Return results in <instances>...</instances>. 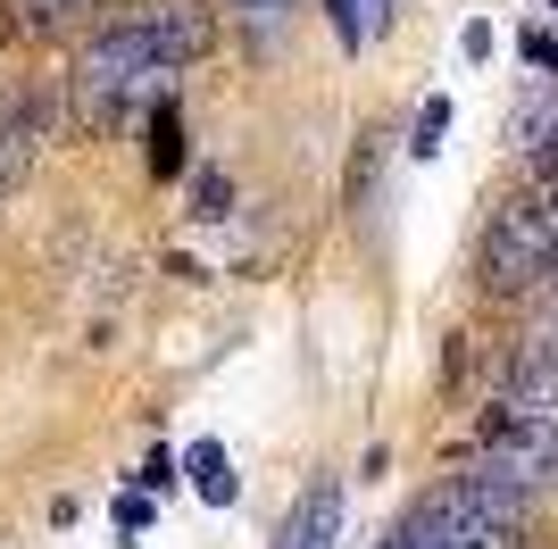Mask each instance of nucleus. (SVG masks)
I'll return each mask as SVG.
<instances>
[{"label":"nucleus","mask_w":558,"mask_h":549,"mask_svg":"<svg viewBox=\"0 0 558 549\" xmlns=\"http://www.w3.org/2000/svg\"><path fill=\"white\" fill-rule=\"evenodd\" d=\"M217 42V17L201 0H150V9H125L93 34V50L75 59V100L84 117H109L117 100H134V91H159V75L192 68V59H209Z\"/></svg>","instance_id":"nucleus-1"},{"label":"nucleus","mask_w":558,"mask_h":549,"mask_svg":"<svg viewBox=\"0 0 558 549\" xmlns=\"http://www.w3.org/2000/svg\"><path fill=\"white\" fill-rule=\"evenodd\" d=\"M525 500H534V491H517L500 466H475V475L434 483V491L392 525L384 549H517Z\"/></svg>","instance_id":"nucleus-2"},{"label":"nucleus","mask_w":558,"mask_h":549,"mask_svg":"<svg viewBox=\"0 0 558 549\" xmlns=\"http://www.w3.org/2000/svg\"><path fill=\"white\" fill-rule=\"evenodd\" d=\"M475 434H484V466H500L517 491H558V416L500 400V408H484Z\"/></svg>","instance_id":"nucleus-3"},{"label":"nucleus","mask_w":558,"mask_h":549,"mask_svg":"<svg viewBox=\"0 0 558 549\" xmlns=\"http://www.w3.org/2000/svg\"><path fill=\"white\" fill-rule=\"evenodd\" d=\"M333 541H342V483L317 475L301 500H292V516L276 525V549H333Z\"/></svg>","instance_id":"nucleus-4"},{"label":"nucleus","mask_w":558,"mask_h":549,"mask_svg":"<svg viewBox=\"0 0 558 549\" xmlns=\"http://www.w3.org/2000/svg\"><path fill=\"white\" fill-rule=\"evenodd\" d=\"M43 125H50V109L34 100V91L0 109V200L25 183V167H34V150H43Z\"/></svg>","instance_id":"nucleus-5"},{"label":"nucleus","mask_w":558,"mask_h":549,"mask_svg":"<svg viewBox=\"0 0 558 549\" xmlns=\"http://www.w3.org/2000/svg\"><path fill=\"white\" fill-rule=\"evenodd\" d=\"M184 475H192V491H201L209 508H233V491H242V475H233L226 441H192V450H184Z\"/></svg>","instance_id":"nucleus-6"},{"label":"nucleus","mask_w":558,"mask_h":549,"mask_svg":"<svg viewBox=\"0 0 558 549\" xmlns=\"http://www.w3.org/2000/svg\"><path fill=\"white\" fill-rule=\"evenodd\" d=\"M326 9H333V34H342L350 50H367V42L392 34V0H326Z\"/></svg>","instance_id":"nucleus-7"},{"label":"nucleus","mask_w":558,"mask_h":549,"mask_svg":"<svg viewBox=\"0 0 558 549\" xmlns=\"http://www.w3.org/2000/svg\"><path fill=\"white\" fill-rule=\"evenodd\" d=\"M150 175H184V125H175V109L159 100V117H150Z\"/></svg>","instance_id":"nucleus-8"},{"label":"nucleus","mask_w":558,"mask_h":549,"mask_svg":"<svg viewBox=\"0 0 558 549\" xmlns=\"http://www.w3.org/2000/svg\"><path fill=\"white\" fill-rule=\"evenodd\" d=\"M75 9H100V0H9V25H59Z\"/></svg>","instance_id":"nucleus-9"},{"label":"nucleus","mask_w":558,"mask_h":549,"mask_svg":"<svg viewBox=\"0 0 558 549\" xmlns=\"http://www.w3.org/2000/svg\"><path fill=\"white\" fill-rule=\"evenodd\" d=\"M442 134H450V100H425V109H417V142H409V150H417V159H434V150H442Z\"/></svg>","instance_id":"nucleus-10"},{"label":"nucleus","mask_w":558,"mask_h":549,"mask_svg":"<svg viewBox=\"0 0 558 549\" xmlns=\"http://www.w3.org/2000/svg\"><path fill=\"white\" fill-rule=\"evenodd\" d=\"M226 208H233V183H226V175H217V167H209V175L192 183V217H209V225H217Z\"/></svg>","instance_id":"nucleus-11"},{"label":"nucleus","mask_w":558,"mask_h":549,"mask_svg":"<svg viewBox=\"0 0 558 549\" xmlns=\"http://www.w3.org/2000/svg\"><path fill=\"white\" fill-rule=\"evenodd\" d=\"M175 475H184V457H167V450H150V457H142V491H167V483H175Z\"/></svg>","instance_id":"nucleus-12"},{"label":"nucleus","mask_w":558,"mask_h":549,"mask_svg":"<svg viewBox=\"0 0 558 549\" xmlns=\"http://www.w3.org/2000/svg\"><path fill=\"white\" fill-rule=\"evenodd\" d=\"M117 533H125V541H134V533H150V500H142V491H125V500H117Z\"/></svg>","instance_id":"nucleus-13"},{"label":"nucleus","mask_w":558,"mask_h":549,"mask_svg":"<svg viewBox=\"0 0 558 549\" xmlns=\"http://www.w3.org/2000/svg\"><path fill=\"white\" fill-rule=\"evenodd\" d=\"M525 68H542V75L558 68V34H550V25H534V34H525Z\"/></svg>","instance_id":"nucleus-14"},{"label":"nucleus","mask_w":558,"mask_h":549,"mask_svg":"<svg viewBox=\"0 0 558 549\" xmlns=\"http://www.w3.org/2000/svg\"><path fill=\"white\" fill-rule=\"evenodd\" d=\"M459 50H466V59H492V25L475 17V25H466V34H459Z\"/></svg>","instance_id":"nucleus-15"},{"label":"nucleus","mask_w":558,"mask_h":549,"mask_svg":"<svg viewBox=\"0 0 558 549\" xmlns=\"http://www.w3.org/2000/svg\"><path fill=\"white\" fill-rule=\"evenodd\" d=\"M0 549H9V541H0Z\"/></svg>","instance_id":"nucleus-16"}]
</instances>
